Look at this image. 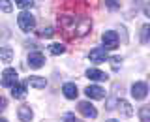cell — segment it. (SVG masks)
<instances>
[{
  "label": "cell",
  "mask_w": 150,
  "mask_h": 122,
  "mask_svg": "<svg viewBox=\"0 0 150 122\" xmlns=\"http://www.w3.org/2000/svg\"><path fill=\"white\" fill-rule=\"evenodd\" d=\"M64 122H79V120H77V116H75L73 113H66V115H64Z\"/></svg>",
  "instance_id": "obj_22"
},
{
  "label": "cell",
  "mask_w": 150,
  "mask_h": 122,
  "mask_svg": "<svg viewBox=\"0 0 150 122\" xmlns=\"http://www.w3.org/2000/svg\"><path fill=\"white\" fill-rule=\"evenodd\" d=\"M118 109H120V113L126 116V118H129V116L133 115V107H131L129 101H126V100H120L118 101Z\"/></svg>",
  "instance_id": "obj_16"
},
{
  "label": "cell",
  "mask_w": 150,
  "mask_h": 122,
  "mask_svg": "<svg viewBox=\"0 0 150 122\" xmlns=\"http://www.w3.org/2000/svg\"><path fill=\"white\" fill-rule=\"evenodd\" d=\"M0 9L4 13H11V2L9 0H0Z\"/></svg>",
  "instance_id": "obj_20"
},
{
  "label": "cell",
  "mask_w": 150,
  "mask_h": 122,
  "mask_svg": "<svg viewBox=\"0 0 150 122\" xmlns=\"http://www.w3.org/2000/svg\"><path fill=\"white\" fill-rule=\"evenodd\" d=\"M88 58H90V62H94V64L105 62V60H109L107 58V49L105 47H94L90 53H88Z\"/></svg>",
  "instance_id": "obj_3"
},
{
  "label": "cell",
  "mask_w": 150,
  "mask_h": 122,
  "mask_svg": "<svg viewBox=\"0 0 150 122\" xmlns=\"http://www.w3.org/2000/svg\"><path fill=\"white\" fill-rule=\"evenodd\" d=\"M107 6H109V8H118V2H115V0H107Z\"/></svg>",
  "instance_id": "obj_26"
},
{
  "label": "cell",
  "mask_w": 150,
  "mask_h": 122,
  "mask_svg": "<svg viewBox=\"0 0 150 122\" xmlns=\"http://www.w3.org/2000/svg\"><path fill=\"white\" fill-rule=\"evenodd\" d=\"M139 116H141V122H150V107H143L139 111Z\"/></svg>",
  "instance_id": "obj_18"
},
{
  "label": "cell",
  "mask_w": 150,
  "mask_h": 122,
  "mask_svg": "<svg viewBox=\"0 0 150 122\" xmlns=\"http://www.w3.org/2000/svg\"><path fill=\"white\" fill-rule=\"evenodd\" d=\"M90 100H103L105 98V88L98 87V84H90V87H86V90H84Z\"/></svg>",
  "instance_id": "obj_5"
},
{
  "label": "cell",
  "mask_w": 150,
  "mask_h": 122,
  "mask_svg": "<svg viewBox=\"0 0 150 122\" xmlns=\"http://www.w3.org/2000/svg\"><path fill=\"white\" fill-rule=\"evenodd\" d=\"M107 122H118V120H107Z\"/></svg>",
  "instance_id": "obj_28"
},
{
  "label": "cell",
  "mask_w": 150,
  "mask_h": 122,
  "mask_svg": "<svg viewBox=\"0 0 150 122\" xmlns=\"http://www.w3.org/2000/svg\"><path fill=\"white\" fill-rule=\"evenodd\" d=\"M54 32H53V28H43V30L40 32V36H45V38H51Z\"/></svg>",
  "instance_id": "obj_23"
},
{
  "label": "cell",
  "mask_w": 150,
  "mask_h": 122,
  "mask_svg": "<svg viewBox=\"0 0 150 122\" xmlns=\"http://www.w3.org/2000/svg\"><path fill=\"white\" fill-rule=\"evenodd\" d=\"M15 4H17L19 8L26 9V8H32V6H34V0H15Z\"/></svg>",
  "instance_id": "obj_19"
},
{
  "label": "cell",
  "mask_w": 150,
  "mask_h": 122,
  "mask_svg": "<svg viewBox=\"0 0 150 122\" xmlns=\"http://www.w3.org/2000/svg\"><path fill=\"white\" fill-rule=\"evenodd\" d=\"M26 84H30L32 88H38V90H40V88H45L47 87V81L43 77H28L26 79Z\"/></svg>",
  "instance_id": "obj_15"
},
{
  "label": "cell",
  "mask_w": 150,
  "mask_h": 122,
  "mask_svg": "<svg viewBox=\"0 0 150 122\" xmlns=\"http://www.w3.org/2000/svg\"><path fill=\"white\" fill-rule=\"evenodd\" d=\"M0 60L6 62V64L11 62V60H13V49H11V47H8V45L0 47Z\"/></svg>",
  "instance_id": "obj_13"
},
{
  "label": "cell",
  "mask_w": 150,
  "mask_h": 122,
  "mask_svg": "<svg viewBox=\"0 0 150 122\" xmlns=\"http://www.w3.org/2000/svg\"><path fill=\"white\" fill-rule=\"evenodd\" d=\"M62 92H64V96L68 98V100H75V98H77V94H79L75 83H66L64 87H62Z\"/></svg>",
  "instance_id": "obj_11"
},
{
  "label": "cell",
  "mask_w": 150,
  "mask_h": 122,
  "mask_svg": "<svg viewBox=\"0 0 150 122\" xmlns=\"http://www.w3.org/2000/svg\"><path fill=\"white\" fill-rule=\"evenodd\" d=\"M148 38H150V26L144 25V26H143V34H141V41H143V43H146Z\"/></svg>",
  "instance_id": "obj_21"
},
{
  "label": "cell",
  "mask_w": 150,
  "mask_h": 122,
  "mask_svg": "<svg viewBox=\"0 0 150 122\" xmlns=\"http://www.w3.org/2000/svg\"><path fill=\"white\" fill-rule=\"evenodd\" d=\"M49 51H51V55H62L64 51H66V47L62 43H51L49 45Z\"/></svg>",
  "instance_id": "obj_17"
},
{
  "label": "cell",
  "mask_w": 150,
  "mask_h": 122,
  "mask_svg": "<svg viewBox=\"0 0 150 122\" xmlns=\"http://www.w3.org/2000/svg\"><path fill=\"white\" fill-rule=\"evenodd\" d=\"M17 25H19V28H21L23 32H30L32 28L36 26V19H34V15H30L28 11H21L19 17H17Z\"/></svg>",
  "instance_id": "obj_1"
},
{
  "label": "cell",
  "mask_w": 150,
  "mask_h": 122,
  "mask_svg": "<svg viewBox=\"0 0 150 122\" xmlns=\"http://www.w3.org/2000/svg\"><path fill=\"white\" fill-rule=\"evenodd\" d=\"M79 111L83 113L86 118H96V115H98V111H96V107L90 105L88 101H81L79 103Z\"/></svg>",
  "instance_id": "obj_8"
},
{
  "label": "cell",
  "mask_w": 150,
  "mask_h": 122,
  "mask_svg": "<svg viewBox=\"0 0 150 122\" xmlns=\"http://www.w3.org/2000/svg\"><path fill=\"white\" fill-rule=\"evenodd\" d=\"M6 105H8V101H6V98H2V96H0V113H2L4 109H6Z\"/></svg>",
  "instance_id": "obj_24"
},
{
  "label": "cell",
  "mask_w": 150,
  "mask_h": 122,
  "mask_svg": "<svg viewBox=\"0 0 150 122\" xmlns=\"http://www.w3.org/2000/svg\"><path fill=\"white\" fill-rule=\"evenodd\" d=\"M17 113H19V120L21 122H30L32 116H34V113H32V109L28 105H21Z\"/></svg>",
  "instance_id": "obj_12"
},
{
  "label": "cell",
  "mask_w": 150,
  "mask_h": 122,
  "mask_svg": "<svg viewBox=\"0 0 150 122\" xmlns=\"http://www.w3.org/2000/svg\"><path fill=\"white\" fill-rule=\"evenodd\" d=\"M148 94V84L146 83H133V87H131V96L135 98V100H144Z\"/></svg>",
  "instance_id": "obj_4"
},
{
  "label": "cell",
  "mask_w": 150,
  "mask_h": 122,
  "mask_svg": "<svg viewBox=\"0 0 150 122\" xmlns=\"http://www.w3.org/2000/svg\"><path fill=\"white\" fill-rule=\"evenodd\" d=\"M17 83V72L13 68H8L4 70L2 73V87H13Z\"/></svg>",
  "instance_id": "obj_7"
},
{
  "label": "cell",
  "mask_w": 150,
  "mask_h": 122,
  "mask_svg": "<svg viewBox=\"0 0 150 122\" xmlns=\"http://www.w3.org/2000/svg\"><path fill=\"white\" fill-rule=\"evenodd\" d=\"M0 122H8V120H6V118H0Z\"/></svg>",
  "instance_id": "obj_27"
},
{
  "label": "cell",
  "mask_w": 150,
  "mask_h": 122,
  "mask_svg": "<svg viewBox=\"0 0 150 122\" xmlns=\"http://www.w3.org/2000/svg\"><path fill=\"white\" fill-rule=\"evenodd\" d=\"M90 28H92V21L90 19H83L77 26V36H86L90 32Z\"/></svg>",
  "instance_id": "obj_14"
},
{
  "label": "cell",
  "mask_w": 150,
  "mask_h": 122,
  "mask_svg": "<svg viewBox=\"0 0 150 122\" xmlns=\"http://www.w3.org/2000/svg\"><path fill=\"white\" fill-rule=\"evenodd\" d=\"M86 77L90 79V81H107L105 72H101V70H98V68H90V70H86Z\"/></svg>",
  "instance_id": "obj_9"
},
{
  "label": "cell",
  "mask_w": 150,
  "mask_h": 122,
  "mask_svg": "<svg viewBox=\"0 0 150 122\" xmlns=\"http://www.w3.org/2000/svg\"><path fill=\"white\" fill-rule=\"evenodd\" d=\"M43 64H45V56L41 55L40 51H36V53H30V55H28V66H30L32 70H40Z\"/></svg>",
  "instance_id": "obj_6"
},
{
  "label": "cell",
  "mask_w": 150,
  "mask_h": 122,
  "mask_svg": "<svg viewBox=\"0 0 150 122\" xmlns=\"http://www.w3.org/2000/svg\"><path fill=\"white\" fill-rule=\"evenodd\" d=\"M144 15L150 19V0H146V4H144Z\"/></svg>",
  "instance_id": "obj_25"
},
{
  "label": "cell",
  "mask_w": 150,
  "mask_h": 122,
  "mask_svg": "<svg viewBox=\"0 0 150 122\" xmlns=\"http://www.w3.org/2000/svg\"><path fill=\"white\" fill-rule=\"evenodd\" d=\"M103 40V45H105V49H116L118 47V34H116L115 30H105L101 36Z\"/></svg>",
  "instance_id": "obj_2"
},
{
  "label": "cell",
  "mask_w": 150,
  "mask_h": 122,
  "mask_svg": "<svg viewBox=\"0 0 150 122\" xmlns=\"http://www.w3.org/2000/svg\"><path fill=\"white\" fill-rule=\"evenodd\" d=\"M11 96L15 98V100H23V98L26 96V84L25 83H15L11 87Z\"/></svg>",
  "instance_id": "obj_10"
}]
</instances>
